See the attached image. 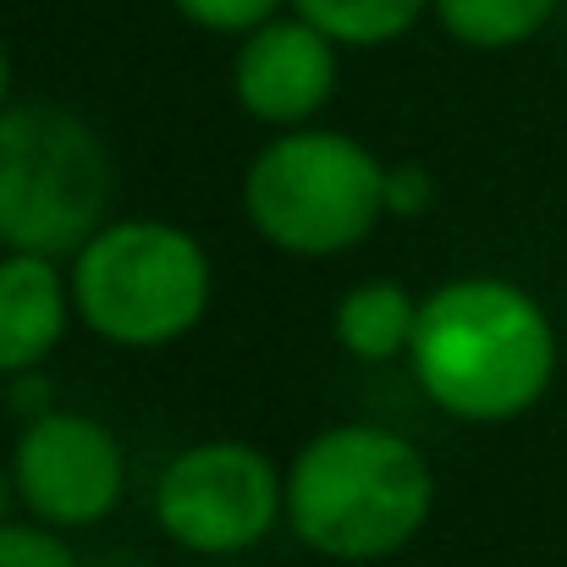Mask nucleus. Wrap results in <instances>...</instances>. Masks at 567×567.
<instances>
[{
	"label": "nucleus",
	"instance_id": "15",
	"mask_svg": "<svg viewBox=\"0 0 567 567\" xmlns=\"http://www.w3.org/2000/svg\"><path fill=\"white\" fill-rule=\"evenodd\" d=\"M435 204V177L419 161L385 166V215H424Z\"/></svg>",
	"mask_w": 567,
	"mask_h": 567
},
{
	"label": "nucleus",
	"instance_id": "8",
	"mask_svg": "<svg viewBox=\"0 0 567 567\" xmlns=\"http://www.w3.org/2000/svg\"><path fill=\"white\" fill-rule=\"evenodd\" d=\"M342 83V44L326 39L309 17L281 11L237 39L231 50V100L270 133L309 127L326 116Z\"/></svg>",
	"mask_w": 567,
	"mask_h": 567
},
{
	"label": "nucleus",
	"instance_id": "11",
	"mask_svg": "<svg viewBox=\"0 0 567 567\" xmlns=\"http://www.w3.org/2000/svg\"><path fill=\"white\" fill-rule=\"evenodd\" d=\"M557 11H563V0H435L430 6L441 33L480 55H502V50L540 39L557 22Z\"/></svg>",
	"mask_w": 567,
	"mask_h": 567
},
{
	"label": "nucleus",
	"instance_id": "16",
	"mask_svg": "<svg viewBox=\"0 0 567 567\" xmlns=\"http://www.w3.org/2000/svg\"><path fill=\"white\" fill-rule=\"evenodd\" d=\"M11 502H17V485H11V463H0V524H11Z\"/></svg>",
	"mask_w": 567,
	"mask_h": 567
},
{
	"label": "nucleus",
	"instance_id": "4",
	"mask_svg": "<svg viewBox=\"0 0 567 567\" xmlns=\"http://www.w3.org/2000/svg\"><path fill=\"white\" fill-rule=\"evenodd\" d=\"M116 198L100 127L61 100H11L0 111V248L72 259Z\"/></svg>",
	"mask_w": 567,
	"mask_h": 567
},
{
	"label": "nucleus",
	"instance_id": "3",
	"mask_svg": "<svg viewBox=\"0 0 567 567\" xmlns=\"http://www.w3.org/2000/svg\"><path fill=\"white\" fill-rule=\"evenodd\" d=\"M72 309L78 326L122 353H161L198 331L215 298L209 248L188 226L161 215L105 220L72 259Z\"/></svg>",
	"mask_w": 567,
	"mask_h": 567
},
{
	"label": "nucleus",
	"instance_id": "1",
	"mask_svg": "<svg viewBox=\"0 0 567 567\" xmlns=\"http://www.w3.org/2000/svg\"><path fill=\"white\" fill-rule=\"evenodd\" d=\"M563 364L546 303L507 276H457L419 298L408 370L457 424H513L546 402Z\"/></svg>",
	"mask_w": 567,
	"mask_h": 567
},
{
	"label": "nucleus",
	"instance_id": "2",
	"mask_svg": "<svg viewBox=\"0 0 567 567\" xmlns=\"http://www.w3.org/2000/svg\"><path fill=\"white\" fill-rule=\"evenodd\" d=\"M435 513V468L419 441L380 424H331L287 463V529L342 567L408 551Z\"/></svg>",
	"mask_w": 567,
	"mask_h": 567
},
{
	"label": "nucleus",
	"instance_id": "7",
	"mask_svg": "<svg viewBox=\"0 0 567 567\" xmlns=\"http://www.w3.org/2000/svg\"><path fill=\"white\" fill-rule=\"evenodd\" d=\"M17 507L50 529H100L127 496V452L116 430L83 408H44L11 441Z\"/></svg>",
	"mask_w": 567,
	"mask_h": 567
},
{
	"label": "nucleus",
	"instance_id": "12",
	"mask_svg": "<svg viewBox=\"0 0 567 567\" xmlns=\"http://www.w3.org/2000/svg\"><path fill=\"white\" fill-rule=\"evenodd\" d=\"M430 6L435 0H292V11L309 17L342 50H385L408 39L430 17Z\"/></svg>",
	"mask_w": 567,
	"mask_h": 567
},
{
	"label": "nucleus",
	"instance_id": "17",
	"mask_svg": "<svg viewBox=\"0 0 567 567\" xmlns=\"http://www.w3.org/2000/svg\"><path fill=\"white\" fill-rule=\"evenodd\" d=\"M11 105V50H6V39H0V111Z\"/></svg>",
	"mask_w": 567,
	"mask_h": 567
},
{
	"label": "nucleus",
	"instance_id": "6",
	"mask_svg": "<svg viewBox=\"0 0 567 567\" xmlns=\"http://www.w3.org/2000/svg\"><path fill=\"white\" fill-rule=\"evenodd\" d=\"M150 513L188 557H243L287 524V468L254 441H193L155 474Z\"/></svg>",
	"mask_w": 567,
	"mask_h": 567
},
{
	"label": "nucleus",
	"instance_id": "5",
	"mask_svg": "<svg viewBox=\"0 0 567 567\" xmlns=\"http://www.w3.org/2000/svg\"><path fill=\"white\" fill-rule=\"evenodd\" d=\"M248 226L287 259H342L385 220V161L337 127H287L243 172Z\"/></svg>",
	"mask_w": 567,
	"mask_h": 567
},
{
	"label": "nucleus",
	"instance_id": "13",
	"mask_svg": "<svg viewBox=\"0 0 567 567\" xmlns=\"http://www.w3.org/2000/svg\"><path fill=\"white\" fill-rule=\"evenodd\" d=\"M172 11L193 22L198 33H220V39H243L259 22L292 11V0H172Z\"/></svg>",
	"mask_w": 567,
	"mask_h": 567
},
{
	"label": "nucleus",
	"instance_id": "14",
	"mask_svg": "<svg viewBox=\"0 0 567 567\" xmlns=\"http://www.w3.org/2000/svg\"><path fill=\"white\" fill-rule=\"evenodd\" d=\"M0 567H83L66 529H50L39 518L0 524Z\"/></svg>",
	"mask_w": 567,
	"mask_h": 567
},
{
	"label": "nucleus",
	"instance_id": "9",
	"mask_svg": "<svg viewBox=\"0 0 567 567\" xmlns=\"http://www.w3.org/2000/svg\"><path fill=\"white\" fill-rule=\"evenodd\" d=\"M72 320L78 309L61 259L0 248V380H22L50 364Z\"/></svg>",
	"mask_w": 567,
	"mask_h": 567
},
{
	"label": "nucleus",
	"instance_id": "10",
	"mask_svg": "<svg viewBox=\"0 0 567 567\" xmlns=\"http://www.w3.org/2000/svg\"><path fill=\"white\" fill-rule=\"evenodd\" d=\"M413 326H419V298L391 281H353L337 303V342L348 359L359 364H391V359H408V342H413Z\"/></svg>",
	"mask_w": 567,
	"mask_h": 567
}]
</instances>
